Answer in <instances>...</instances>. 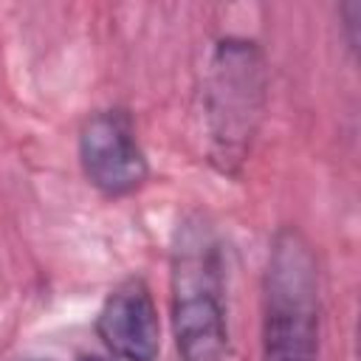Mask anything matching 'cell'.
<instances>
[{"label": "cell", "instance_id": "6da1fadb", "mask_svg": "<svg viewBox=\"0 0 361 361\" xmlns=\"http://www.w3.org/2000/svg\"><path fill=\"white\" fill-rule=\"evenodd\" d=\"M169 290L172 336L180 361H226V257L214 226L203 214H189L175 228Z\"/></svg>", "mask_w": 361, "mask_h": 361}, {"label": "cell", "instance_id": "7a4b0ae2", "mask_svg": "<svg viewBox=\"0 0 361 361\" xmlns=\"http://www.w3.org/2000/svg\"><path fill=\"white\" fill-rule=\"evenodd\" d=\"M319 259L296 226H282L262 274V361H319Z\"/></svg>", "mask_w": 361, "mask_h": 361}, {"label": "cell", "instance_id": "3957f363", "mask_svg": "<svg viewBox=\"0 0 361 361\" xmlns=\"http://www.w3.org/2000/svg\"><path fill=\"white\" fill-rule=\"evenodd\" d=\"M265 99L268 71L259 45L243 37L220 39L209 62L203 116L209 161L223 175H237L243 169L262 124Z\"/></svg>", "mask_w": 361, "mask_h": 361}, {"label": "cell", "instance_id": "277c9868", "mask_svg": "<svg viewBox=\"0 0 361 361\" xmlns=\"http://www.w3.org/2000/svg\"><path fill=\"white\" fill-rule=\"evenodd\" d=\"M79 164L87 183L107 197H127L149 178L135 124L121 107L99 110L85 121L79 130Z\"/></svg>", "mask_w": 361, "mask_h": 361}, {"label": "cell", "instance_id": "5b68a950", "mask_svg": "<svg viewBox=\"0 0 361 361\" xmlns=\"http://www.w3.org/2000/svg\"><path fill=\"white\" fill-rule=\"evenodd\" d=\"M96 333L121 361H158L161 322L152 290L141 276H130L107 293L96 316Z\"/></svg>", "mask_w": 361, "mask_h": 361}, {"label": "cell", "instance_id": "8992f818", "mask_svg": "<svg viewBox=\"0 0 361 361\" xmlns=\"http://www.w3.org/2000/svg\"><path fill=\"white\" fill-rule=\"evenodd\" d=\"M358 11H361V6H358L355 0L341 8V14H344V20H347L344 25H347V42H350V48L358 45Z\"/></svg>", "mask_w": 361, "mask_h": 361}, {"label": "cell", "instance_id": "52a82bcc", "mask_svg": "<svg viewBox=\"0 0 361 361\" xmlns=\"http://www.w3.org/2000/svg\"><path fill=\"white\" fill-rule=\"evenodd\" d=\"M79 361H116V358H107V355H82Z\"/></svg>", "mask_w": 361, "mask_h": 361}, {"label": "cell", "instance_id": "ba28073f", "mask_svg": "<svg viewBox=\"0 0 361 361\" xmlns=\"http://www.w3.org/2000/svg\"><path fill=\"white\" fill-rule=\"evenodd\" d=\"M25 361H45V358H25Z\"/></svg>", "mask_w": 361, "mask_h": 361}]
</instances>
